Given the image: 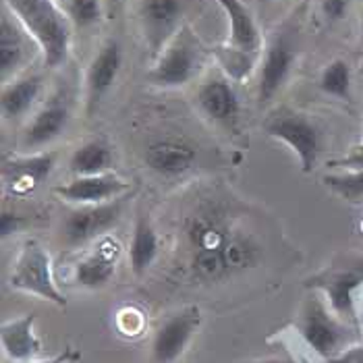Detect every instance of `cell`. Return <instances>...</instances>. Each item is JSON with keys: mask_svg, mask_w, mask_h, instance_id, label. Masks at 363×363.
<instances>
[{"mask_svg": "<svg viewBox=\"0 0 363 363\" xmlns=\"http://www.w3.org/2000/svg\"><path fill=\"white\" fill-rule=\"evenodd\" d=\"M351 2L353 0H322V15L326 17V21L338 23L347 17Z\"/></svg>", "mask_w": 363, "mask_h": 363, "instance_id": "obj_28", "label": "cell"}, {"mask_svg": "<svg viewBox=\"0 0 363 363\" xmlns=\"http://www.w3.org/2000/svg\"><path fill=\"white\" fill-rule=\"evenodd\" d=\"M56 2H58V4H60V2H65V0H56Z\"/></svg>", "mask_w": 363, "mask_h": 363, "instance_id": "obj_33", "label": "cell"}, {"mask_svg": "<svg viewBox=\"0 0 363 363\" xmlns=\"http://www.w3.org/2000/svg\"><path fill=\"white\" fill-rule=\"evenodd\" d=\"M65 15L69 17L71 26L79 29H87L98 26L106 13L104 0H65L60 2Z\"/></svg>", "mask_w": 363, "mask_h": 363, "instance_id": "obj_26", "label": "cell"}, {"mask_svg": "<svg viewBox=\"0 0 363 363\" xmlns=\"http://www.w3.org/2000/svg\"><path fill=\"white\" fill-rule=\"evenodd\" d=\"M138 19L147 55L156 60L167 44L183 28V2L181 0H141Z\"/></svg>", "mask_w": 363, "mask_h": 363, "instance_id": "obj_8", "label": "cell"}, {"mask_svg": "<svg viewBox=\"0 0 363 363\" xmlns=\"http://www.w3.org/2000/svg\"><path fill=\"white\" fill-rule=\"evenodd\" d=\"M129 196L116 197L106 203H94V206H73V210L67 214L62 223V241L67 247H84L91 241H98L108 235L118 220L123 218V212L127 208Z\"/></svg>", "mask_w": 363, "mask_h": 363, "instance_id": "obj_7", "label": "cell"}, {"mask_svg": "<svg viewBox=\"0 0 363 363\" xmlns=\"http://www.w3.org/2000/svg\"><path fill=\"white\" fill-rule=\"evenodd\" d=\"M56 152H33L11 156L2 162L4 185L13 194H29L38 189L56 167Z\"/></svg>", "mask_w": 363, "mask_h": 363, "instance_id": "obj_18", "label": "cell"}, {"mask_svg": "<svg viewBox=\"0 0 363 363\" xmlns=\"http://www.w3.org/2000/svg\"><path fill=\"white\" fill-rule=\"evenodd\" d=\"M328 167L342 168L345 172L363 170V143L362 145H357V147H353L351 154H347V156H342V158H338V160H333Z\"/></svg>", "mask_w": 363, "mask_h": 363, "instance_id": "obj_30", "label": "cell"}, {"mask_svg": "<svg viewBox=\"0 0 363 363\" xmlns=\"http://www.w3.org/2000/svg\"><path fill=\"white\" fill-rule=\"evenodd\" d=\"M363 284V259L333 266L309 279L308 286L320 289L338 318H353V295Z\"/></svg>", "mask_w": 363, "mask_h": 363, "instance_id": "obj_14", "label": "cell"}, {"mask_svg": "<svg viewBox=\"0 0 363 363\" xmlns=\"http://www.w3.org/2000/svg\"><path fill=\"white\" fill-rule=\"evenodd\" d=\"M199 309L187 308L168 315L152 338L150 363H174L194 340L199 328Z\"/></svg>", "mask_w": 363, "mask_h": 363, "instance_id": "obj_11", "label": "cell"}, {"mask_svg": "<svg viewBox=\"0 0 363 363\" xmlns=\"http://www.w3.org/2000/svg\"><path fill=\"white\" fill-rule=\"evenodd\" d=\"M123 247L114 237H102L96 241L94 252H89L75 268V282L84 289H102L114 277L116 264Z\"/></svg>", "mask_w": 363, "mask_h": 363, "instance_id": "obj_20", "label": "cell"}, {"mask_svg": "<svg viewBox=\"0 0 363 363\" xmlns=\"http://www.w3.org/2000/svg\"><path fill=\"white\" fill-rule=\"evenodd\" d=\"M143 162L154 174L174 179L196 167L197 147L185 138H160L145 145Z\"/></svg>", "mask_w": 363, "mask_h": 363, "instance_id": "obj_16", "label": "cell"}, {"mask_svg": "<svg viewBox=\"0 0 363 363\" xmlns=\"http://www.w3.org/2000/svg\"><path fill=\"white\" fill-rule=\"evenodd\" d=\"M35 313H26L21 318L4 320L0 336H2V349L4 355L13 362H28L40 349L42 342L33 333Z\"/></svg>", "mask_w": 363, "mask_h": 363, "instance_id": "obj_22", "label": "cell"}, {"mask_svg": "<svg viewBox=\"0 0 363 363\" xmlns=\"http://www.w3.org/2000/svg\"><path fill=\"white\" fill-rule=\"evenodd\" d=\"M335 311H328L326 306L320 299H311L301 315L299 330L306 338L309 347L322 355V357H333L340 351L342 342L347 340L345 326L333 315Z\"/></svg>", "mask_w": 363, "mask_h": 363, "instance_id": "obj_15", "label": "cell"}, {"mask_svg": "<svg viewBox=\"0 0 363 363\" xmlns=\"http://www.w3.org/2000/svg\"><path fill=\"white\" fill-rule=\"evenodd\" d=\"M112 147L102 140H89L73 150L69 158V172L73 177H94L111 172Z\"/></svg>", "mask_w": 363, "mask_h": 363, "instance_id": "obj_24", "label": "cell"}, {"mask_svg": "<svg viewBox=\"0 0 363 363\" xmlns=\"http://www.w3.org/2000/svg\"><path fill=\"white\" fill-rule=\"evenodd\" d=\"M9 282L17 291L35 295L44 301L55 303L58 308H67V297L58 291L55 279H52L50 253L46 252L44 245L35 239H28L21 245V252L15 259Z\"/></svg>", "mask_w": 363, "mask_h": 363, "instance_id": "obj_6", "label": "cell"}, {"mask_svg": "<svg viewBox=\"0 0 363 363\" xmlns=\"http://www.w3.org/2000/svg\"><path fill=\"white\" fill-rule=\"evenodd\" d=\"M69 123H71L69 102L65 98L56 96L29 118V123L21 133V140H19V152L21 154L44 152L42 147L58 140L67 131Z\"/></svg>", "mask_w": 363, "mask_h": 363, "instance_id": "obj_13", "label": "cell"}, {"mask_svg": "<svg viewBox=\"0 0 363 363\" xmlns=\"http://www.w3.org/2000/svg\"><path fill=\"white\" fill-rule=\"evenodd\" d=\"M125 0H104V6H106V13H114L116 9L123 6Z\"/></svg>", "mask_w": 363, "mask_h": 363, "instance_id": "obj_31", "label": "cell"}, {"mask_svg": "<svg viewBox=\"0 0 363 363\" xmlns=\"http://www.w3.org/2000/svg\"><path fill=\"white\" fill-rule=\"evenodd\" d=\"M4 6L35 38L48 69L67 62L73 26L56 0H4Z\"/></svg>", "mask_w": 363, "mask_h": 363, "instance_id": "obj_2", "label": "cell"}, {"mask_svg": "<svg viewBox=\"0 0 363 363\" xmlns=\"http://www.w3.org/2000/svg\"><path fill=\"white\" fill-rule=\"evenodd\" d=\"M44 91V79L40 75H21L2 85L0 111L6 123L21 121L38 104Z\"/></svg>", "mask_w": 363, "mask_h": 363, "instance_id": "obj_21", "label": "cell"}, {"mask_svg": "<svg viewBox=\"0 0 363 363\" xmlns=\"http://www.w3.org/2000/svg\"><path fill=\"white\" fill-rule=\"evenodd\" d=\"M226 15L228 40L218 48V60L230 79L241 82L253 71L262 55V31L243 0H214Z\"/></svg>", "mask_w": 363, "mask_h": 363, "instance_id": "obj_3", "label": "cell"}, {"mask_svg": "<svg viewBox=\"0 0 363 363\" xmlns=\"http://www.w3.org/2000/svg\"><path fill=\"white\" fill-rule=\"evenodd\" d=\"M203 46L194 29L183 23L177 35L167 44L162 55L154 60L150 71L145 73L147 84L162 89H177L187 85L197 75L203 65Z\"/></svg>", "mask_w": 363, "mask_h": 363, "instance_id": "obj_4", "label": "cell"}, {"mask_svg": "<svg viewBox=\"0 0 363 363\" xmlns=\"http://www.w3.org/2000/svg\"><path fill=\"white\" fill-rule=\"evenodd\" d=\"M324 185L347 201H362L363 199V170L342 172V174H328L324 177Z\"/></svg>", "mask_w": 363, "mask_h": 363, "instance_id": "obj_27", "label": "cell"}, {"mask_svg": "<svg viewBox=\"0 0 363 363\" xmlns=\"http://www.w3.org/2000/svg\"><path fill=\"white\" fill-rule=\"evenodd\" d=\"M123 67V46L118 40H106L100 50L89 60L84 77V106L85 114L91 116L100 108L102 100L108 96L112 85Z\"/></svg>", "mask_w": 363, "mask_h": 363, "instance_id": "obj_10", "label": "cell"}, {"mask_svg": "<svg viewBox=\"0 0 363 363\" xmlns=\"http://www.w3.org/2000/svg\"><path fill=\"white\" fill-rule=\"evenodd\" d=\"M129 183L118 179L114 172L94 177H73L69 183L55 187V196L71 206H94L106 203L129 191Z\"/></svg>", "mask_w": 363, "mask_h": 363, "instance_id": "obj_17", "label": "cell"}, {"mask_svg": "<svg viewBox=\"0 0 363 363\" xmlns=\"http://www.w3.org/2000/svg\"><path fill=\"white\" fill-rule=\"evenodd\" d=\"M264 4H270V2H274V0H262Z\"/></svg>", "mask_w": 363, "mask_h": 363, "instance_id": "obj_32", "label": "cell"}, {"mask_svg": "<svg viewBox=\"0 0 363 363\" xmlns=\"http://www.w3.org/2000/svg\"><path fill=\"white\" fill-rule=\"evenodd\" d=\"M28 220L21 216V214H15L11 210H2V216H0V230H2V239L11 237V235H17L26 228Z\"/></svg>", "mask_w": 363, "mask_h": 363, "instance_id": "obj_29", "label": "cell"}, {"mask_svg": "<svg viewBox=\"0 0 363 363\" xmlns=\"http://www.w3.org/2000/svg\"><path fill=\"white\" fill-rule=\"evenodd\" d=\"M362 31H363V17H362Z\"/></svg>", "mask_w": 363, "mask_h": 363, "instance_id": "obj_34", "label": "cell"}, {"mask_svg": "<svg viewBox=\"0 0 363 363\" xmlns=\"http://www.w3.org/2000/svg\"><path fill=\"white\" fill-rule=\"evenodd\" d=\"M295 65V52L286 38H274L268 48L264 50L262 69H259V84L257 98L259 102H270L291 77Z\"/></svg>", "mask_w": 363, "mask_h": 363, "instance_id": "obj_19", "label": "cell"}, {"mask_svg": "<svg viewBox=\"0 0 363 363\" xmlns=\"http://www.w3.org/2000/svg\"><path fill=\"white\" fill-rule=\"evenodd\" d=\"M42 52L40 44L19 19L4 6L0 17V77L2 85L21 77V71Z\"/></svg>", "mask_w": 363, "mask_h": 363, "instance_id": "obj_9", "label": "cell"}, {"mask_svg": "<svg viewBox=\"0 0 363 363\" xmlns=\"http://www.w3.org/2000/svg\"><path fill=\"white\" fill-rule=\"evenodd\" d=\"M320 89L326 96H333L336 100L349 102L351 100V89H353V73H351V65L342 58L330 60L322 73H320Z\"/></svg>", "mask_w": 363, "mask_h": 363, "instance_id": "obj_25", "label": "cell"}, {"mask_svg": "<svg viewBox=\"0 0 363 363\" xmlns=\"http://www.w3.org/2000/svg\"><path fill=\"white\" fill-rule=\"evenodd\" d=\"M160 253V239L145 214L138 216L131 243H129V266L135 277H143Z\"/></svg>", "mask_w": 363, "mask_h": 363, "instance_id": "obj_23", "label": "cell"}, {"mask_svg": "<svg viewBox=\"0 0 363 363\" xmlns=\"http://www.w3.org/2000/svg\"><path fill=\"white\" fill-rule=\"evenodd\" d=\"M264 131L293 150L303 172L315 168L322 152V133L308 114L293 108H279L264 121Z\"/></svg>", "mask_w": 363, "mask_h": 363, "instance_id": "obj_5", "label": "cell"}, {"mask_svg": "<svg viewBox=\"0 0 363 363\" xmlns=\"http://www.w3.org/2000/svg\"><path fill=\"white\" fill-rule=\"evenodd\" d=\"M196 106L199 114L212 125L233 127L241 114V100L226 75H210L206 77L196 91Z\"/></svg>", "mask_w": 363, "mask_h": 363, "instance_id": "obj_12", "label": "cell"}, {"mask_svg": "<svg viewBox=\"0 0 363 363\" xmlns=\"http://www.w3.org/2000/svg\"><path fill=\"white\" fill-rule=\"evenodd\" d=\"M185 237L194 272L210 282L250 268L259 257L255 239L235 226L230 210L220 201H201L185 220Z\"/></svg>", "mask_w": 363, "mask_h": 363, "instance_id": "obj_1", "label": "cell"}]
</instances>
